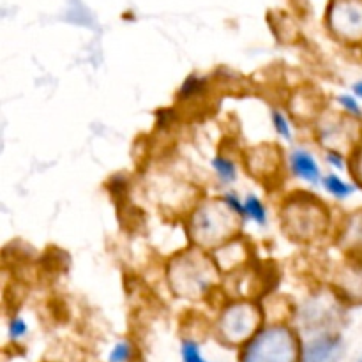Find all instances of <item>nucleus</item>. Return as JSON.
Returning <instances> with one entry per match:
<instances>
[{"instance_id":"obj_13","label":"nucleus","mask_w":362,"mask_h":362,"mask_svg":"<svg viewBox=\"0 0 362 362\" xmlns=\"http://www.w3.org/2000/svg\"><path fill=\"white\" fill-rule=\"evenodd\" d=\"M25 332H27V325H25V322L21 320V318H16V320L11 322V325H9L11 338L18 339V338H21Z\"/></svg>"},{"instance_id":"obj_11","label":"nucleus","mask_w":362,"mask_h":362,"mask_svg":"<svg viewBox=\"0 0 362 362\" xmlns=\"http://www.w3.org/2000/svg\"><path fill=\"white\" fill-rule=\"evenodd\" d=\"M272 120H274L276 131H278L281 136L290 138V126H288V122H286L285 117H283V113L274 112V115H272Z\"/></svg>"},{"instance_id":"obj_15","label":"nucleus","mask_w":362,"mask_h":362,"mask_svg":"<svg viewBox=\"0 0 362 362\" xmlns=\"http://www.w3.org/2000/svg\"><path fill=\"white\" fill-rule=\"evenodd\" d=\"M329 159H331V163H334L338 168H341L343 161H341V158H339V154H331V156H329Z\"/></svg>"},{"instance_id":"obj_12","label":"nucleus","mask_w":362,"mask_h":362,"mask_svg":"<svg viewBox=\"0 0 362 362\" xmlns=\"http://www.w3.org/2000/svg\"><path fill=\"white\" fill-rule=\"evenodd\" d=\"M223 200H225L226 207H228L232 212H235V214H240V216L246 214V207L240 204V200L235 197V194H225Z\"/></svg>"},{"instance_id":"obj_6","label":"nucleus","mask_w":362,"mask_h":362,"mask_svg":"<svg viewBox=\"0 0 362 362\" xmlns=\"http://www.w3.org/2000/svg\"><path fill=\"white\" fill-rule=\"evenodd\" d=\"M212 165H214V170L218 172L219 179L225 180V182H232V180H235V165H233L230 159L226 158H216L214 161H212Z\"/></svg>"},{"instance_id":"obj_17","label":"nucleus","mask_w":362,"mask_h":362,"mask_svg":"<svg viewBox=\"0 0 362 362\" xmlns=\"http://www.w3.org/2000/svg\"><path fill=\"white\" fill-rule=\"evenodd\" d=\"M359 172H361V175H362V158H361V163H359Z\"/></svg>"},{"instance_id":"obj_8","label":"nucleus","mask_w":362,"mask_h":362,"mask_svg":"<svg viewBox=\"0 0 362 362\" xmlns=\"http://www.w3.org/2000/svg\"><path fill=\"white\" fill-rule=\"evenodd\" d=\"M244 207H246V214L247 216H251V218H253L255 221L260 223V225H264L265 218H267V214H265L264 205H262V202L258 200V198L250 197L246 200V204H244Z\"/></svg>"},{"instance_id":"obj_4","label":"nucleus","mask_w":362,"mask_h":362,"mask_svg":"<svg viewBox=\"0 0 362 362\" xmlns=\"http://www.w3.org/2000/svg\"><path fill=\"white\" fill-rule=\"evenodd\" d=\"M336 346H338V339L336 338H320L310 343L304 352L303 362H327L329 357L334 354Z\"/></svg>"},{"instance_id":"obj_10","label":"nucleus","mask_w":362,"mask_h":362,"mask_svg":"<svg viewBox=\"0 0 362 362\" xmlns=\"http://www.w3.org/2000/svg\"><path fill=\"white\" fill-rule=\"evenodd\" d=\"M131 357V349L126 343H119L110 354V362H127Z\"/></svg>"},{"instance_id":"obj_14","label":"nucleus","mask_w":362,"mask_h":362,"mask_svg":"<svg viewBox=\"0 0 362 362\" xmlns=\"http://www.w3.org/2000/svg\"><path fill=\"white\" fill-rule=\"evenodd\" d=\"M339 103H341V105L345 106L349 112L356 113V115H361V108H359V105H357L356 99H354V98H350V95H341V98H339Z\"/></svg>"},{"instance_id":"obj_5","label":"nucleus","mask_w":362,"mask_h":362,"mask_svg":"<svg viewBox=\"0 0 362 362\" xmlns=\"http://www.w3.org/2000/svg\"><path fill=\"white\" fill-rule=\"evenodd\" d=\"M292 168L297 175L303 177L308 182H317L320 177V168H318L317 161L308 152L299 151L292 156Z\"/></svg>"},{"instance_id":"obj_2","label":"nucleus","mask_w":362,"mask_h":362,"mask_svg":"<svg viewBox=\"0 0 362 362\" xmlns=\"http://www.w3.org/2000/svg\"><path fill=\"white\" fill-rule=\"evenodd\" d=\"M257 322L258 317L251 308L235 306L223 318V334L233 343L243 341L253 332V329L257 327Z\"/></svg>"},{"instance_id":"obj_7","label":"nucleus","mask_w":362,"mask_h":362,"mask_svg":"<svg viewBox=\"0 0 362 362\" xmlns=\"http://www.w3.org/2000/svg\"><path fill=\"white\" fill-rule=\"evenodd\" d=\"M324 186L327 187L329 193H332L334 197H338V198H346L350 193H352V186H349L346 182H343V180L336 175H329L327 179L324 180Z\"/></svg>"},{"instance_id":"obj_3","label":"nucleus","mask_w":362,"mask_h":362,"mask_svg":"<svg viewBox=\"0 0 362 362\" xmlns=\"http://www.w3.org/2000/svg\"><path fill=\"white\" fill-rule=\"evenodd\" d=\"M223 209H202L194 218V232L204 243H216L225 233V223L230 221V214H223Z\"/></svg>"},{"instance_id":"obj_9","label":"nucleus","mask_w":362,"mask_h":362,"mask_svg":"<svg viewBox=\"0 0 362 362\" xmlns=\"http://www.w3.org/2000/svg\"><path fill=\"white\" fill-rule=\"evenodd\" d=\"M182 361L184 362H207L202 357L200 349H198L197 343L186 341L182 345Z\"/></svg>"},{"instance_id":"obj_16","label":"nucleus","mask_w":362,"mask_h":362,"mask_svg":"<svg viewBox=\"0 0 362 362\" xmlns=\"http://www.w3.org/2000/svg\"><path fill=\"white\" fill-rule=\"evenodd\" d=\"M356 92H357V95H361V98H362V81H361V83L356 85Z\"/></svg>"},{"instance_id":"obj_1","label":"nucleus","mask_w":362,"mask_h":362,"mask_svg":"<svg viewBox=\"0 0 362 362\" xmlns=\"http://www.w3.org/2000/svg\"><path fill=\"white\" fill-rule=\"evenodd\" d=\"M296 339L286 329L278 327L264 332L251 343L243 362H296Z\"/></svg>"}]
</instances>
